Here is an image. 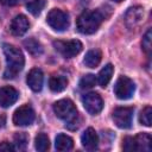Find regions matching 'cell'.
Segmentation results:
<instances>
[{
    "mask_svg": "<svg viewBox=\"0 0 152 152\" xmlns=\"http://www.w3.org/2000/svg\"><path fill=\"white\" fill-rule=\"evenodd\" d=\"M2 50L5 53V58H6V64H7V68L4 72V77L13 78L24 68V64H25L24 55L20 49L11 44H4Z\"/></svg>",
    "mask_w": 152,
    "mask_h": 152,
    "instance_id": "cell-1",
    "label": "cell"
},
{
    "mask_svg": "<svg viewBox=\"0 0 152 152\" xmlns=\"http://www.w3.org/2000/svg\"><path fill=\"white\" fill-rule=\"evenodd\" d=\"M53 112L57 118L64 120L69 129H77L80 126V118L75 103L69 99H62L53 104Z\"/></svg>",
    "mask_w": 152,
    "mask_h": 152,
    "instance_id": "cell-2",
    "label": "cell"
},
{
    "mask_svg": "<svg viewBox=\"0 0 152 152\" xmlns=\"http://www.w3.org/2000/svg\"><path fill=\"white\" fill-rule=\"evenodd\" d=\"M104 20V15L101 11H84L80 14L76 21V26L78 32L83 34H91L99 30L102 21Z\"/></svg>",
    "mask_w": 152,
    "mask_h": 152,
    "instance_id": "cell-3",
    "label": "cell"
},
{
    "mask_svg": "<svg viewBox=\"0 0 152 152\" xmlns=\"http://www.w3.org/2000/svg\"><path fill=\"white\" fill-rule=\"evenodd\" d=\"M152 145V139L148 133H139L135 137H126L124 139L125 151H137V152H150Z\"/></svg>",
    "mask_w": 152,
    "mask_h": 152,
    "instance_id": "cell-4",
    "label": "cell"
},
{
    "mask_svg": "<svg viewBox=\"0 0 152 152\" xmlns=\"http://www.w3.org/2000/svg\"><path fill=\"white\" fill-rule=\"evenodd\" d=\"M53 48L56 51H58L63 57L71 58L78 55L82 51V43L78 39H71V40H55Z\"/></svg>",
    "mask_w": 152,
    "mask_h": 152,
    "instance_id": "cell-5",
    "label": "cell"
},
{
    "mask_svg": "<svg viewBox=\"0 0 152 152\" xmlns=\"http://www.w3.org/2000/svg\"><path fill=\"white\" fill-rule=\"evenodd\" d=\"M135 90L134 82L127 76H120L114 84V94L120 100H128L133 96Z\"/></svg>",
    "mask_w": 152,
    "mask_h": 152,
    "instance_id": "cell-6",
    "label": "cell"
},
{
    "mask_svg": "<svg viewBox=\"0 0 152 152\" xmlns=\"http://www.w3.org/2000/svg\"><path fill=\"white\" fill-rule=\"evenodd\" d=\"M46 21L50 25V27H52L56 31H64L69 27L68 13L58 8H53L48 13Z\"/></svg>",
    "mask_w": 152,
    "mask_h": 152,
    "instance_id": "cell-7",
    "label": "cell"
},
{
    "mask_svg": "<svg viewBox=\"0 0 152 152\" xmlns=\"http://www.w3.org/2000/svg\"><path fill=\"white\" fill-rule=\"evenodd\" d=\"M134 109L132 107H118L113 112V121L119 128H129L133 121Z\"/></svg>",
    "mask_w": 152,
    "mask_h": 152,
    "instance_id": "cell-8",
    "label": "cell"
},
{
    "mask_svg": "<svg viewBox=\"0 0 152 152\" xmlns=\"http://www.w3.org/2000/svg\"><path fill=\"white\" fill-rule=\"evenodd\" d=\"M34 110L28 104H23L13 113V124L15 126H28L34 121Z\"/></svg>",
    "mask_w": 152,
    "mask_h": 152,
    "instance_id": "cell-9",
    "label": "cell"
},
{
    "mask_svg": "<svg viewBox=\"0 0 152 152\" xmlns=\"http://www.w3.org/2000/svg\"><path fill=\"white\" fill-rule=\"evenodd\" d=\"M82 103H83L86 110L91 115L99 114L103 108L102 97L97 93H88V94L83 95Z\"/></svg>",
    "mask_w": 152,
    "mask_h": 152,
    "instance_id": "cell-10",
    "label": "cell"
},
{
    "mask_svg": "<svg viewBox=\"0 0 152 152\" xmlns=\"http://www.w3.org/2000/svg\"><path fill=\"white\" fill-rule=\"evenodd\" d=\"M19 97V93L11 86H5L0 88V106L4 108L11 107L13 103L17 102Z\"/></svg>",
    "mask_w": 152,
    "mask_h": 152,
    "instance_id": "cell-11",
    "label": "cell"
},
{
    "mask_svg": "<svg viewBox=\"0 0 152 152\" xmlns=\"http://www.w3.org/2000/svg\"><path fill=\"white\" fill-rule=\"evenodd\" d=\"M144 19V8L141 6H134L131 7L125 15V23L129 28L135 27L139 25Z\"/></svg>",
    "mask_w": 152,
    "mask_h": 152,
    "instance_id": "cell-12",
    "label": "cell"
},
{
    "mask_svg": "<svg viewBox=\"0 0 152 152\" xmlns=\"http://www.w3.org/2000/svg\"><path fill=\"white\" fill-rule=\"evenodd\" d=\"M30 27V23L28 19L26 18V15L24 14H18L13 18L12 23H11V32L14 36H23L27 32Z\"/></svg>",
    "mask_w": 152,
    "mask_h": 152,
    "instance_id": "cell-13",
    "label": "cell"
},
{
    "mask_svg": "<svg viewBox=\"0 0 152 152\" xmlns=\"http://www.w3.org/2000/svg\"><path fill=\"white\" fill-rule=\"evenodd\" d=\"M43 81H44V75L43 71L38 68H33L30 70L27 74V86L33 90V91H40L43 88Z\"/></svg>",
    "mask_w": 152,
    "mask_h": 152,
    "instance_id": "cell-14",
    "label": "cell"
},
{
    "mask_svg": "<svg viewBox=\"0 0 152 152\" xmlns=\"http://www.w3.org/2000/svg\"><path fill=\"white\" fill-rule=\"evenodd\" d=\"M81 142L86 150L94 151L99 144V137H97V133L95 132V129L91 127L87 128L83 132V134L81 135Z\"/></svg>",
    "mask_w": 152,
    "mask_h": 152,
    "instance_id": "cell-15",
    "label": "cell"
},
{
    "mask_svg": "<svg viewBox=\"0 0 152 152\" xmlns=\"http://www.w3.org/2000/svg\"><path fill=\"white\" fill-rule=\"evenodd\" d=\"M55 147H56L57 151H61V152H63V151H70L74 147V141H72V139L69 135L61 133V134H58L56 137Z\"/></svg>",
    "mask_w": 152,
    "mask_h": 152,
    "instance_id": "cell-16",
    "label": "cell"
},
{
    "mask_svg": "<svg viewBox=\"0 0 152 152\" xmlns=\"http://www.w3.org/2000/svg\"><path fill=\"white\" fill-rule=\"evenodd\" d=\"M101 58H102V53L99 49H93V50H89L87 53H86V57H84V64L88 68H96L100 62H101Z\"/></svg>",
    "mask_w": 152,
    "mask_h": 152,
    "instance_id": "cell-17",
    "label": "cell"
},
{
    "mask_svg": "<svg viewBox=\"0 0 152 152\" xmlns=\"http://www.w3.org/2000/svg\"><path fill=\"white\" fill-rule=\"evenodd\" d=\"M68 86V80L64 76L59 75H53L49 80V88L55 91V93H61Z\"/></svg>",
    "mask_w": 152,
    "mask_h": 152,
    "instance_id": "cell-18",
    "label": "cell"
},
{
    "mask_svg": "<svg viewBox=\"0 0 152 152\" xmlns=\"http://www.w3.org/2000/svg\"><path fill=\"white\" fill-rule=\"evenodd\" d=\"M113 72H114V66H113L112 64H107V65H104V66L100 70L96 81L99 82V84H100L101 87L104 88V87L109 83V81H110V78H112V76H113Z\"/></svg>",
    "mask_w": 152,
    "mask_h": 152,
    "instance_id": "cell-19",
    "label": "cell"
},
{
    "mask_svg": "<svg viewBox=\"0 0 152 152\" xmlns=\"http://www.w3.org/2000/svg\"><path fill=\"white\" fill-rule=\"evenodd\" d=\"M24 46L26 48V50L32 55V56H38L43 52V46L42 44L34 39V38H28L26 40H24Z\"/></svg>",
    "mask_w": 152,
    "mask_h": 152,
    "instance_id": "cell-20",
    "label": "cell"
},
{
    "mask_svg": "<svg viewBox=\"0 0 152 152\" xmlns=\"http://www.w3.org/2000/svg\"><path fill=\"white\" fill-rule=\"evenodd\" d=\"M34 147L37 151L39 152H44V151H48L49 147H50V140H49V137L45 134V133H39L36 139H34Z\"/></svg>",
    "mask_w": 152,
    "mask_h": 152,
    "instance_id": "cell-21",
    "label": "cell"
},
{
    "mask_svg": "<svg viewBox=\"0 0 152 152\" xmlns=\"http://www.w3.org/2000/svg\"><path fill=\"white\" fill-rule=\"evenodd\" d=\"M46 5V1L45 0H30L27 4H26V7L30 13H32L33 15H38L43 8L45 7Z\"/></svg>",
    "mask_w": 152,
    "mask_h": 152,
    "instance_id": "cell-22",
    "label": "cell"
},
{
    "mask_svg": "<svg viewBox=\"0 0 152 152\" xmlns=\"http://www.w3.org/2000/svg\"><path fill=\"white\" fill-rule=\"evenodd\" d=\"M139 121H140L141 125L147 126V127H150V126L152 125V108H151L150 106H146V107L140 112Z\"/></svg>",
    "mask_w": 152,
    "mask_h": 152,
    "instance_id": "cell-23",
    "label": "cell"
},
{
    "mask_svg": "<svg viewBox=\"0 0 152 152\" xmlns=\"http://www.w3.org/2000/svg\"><path fill=\"white\" fill-rule=\"evenodd\" d=\"M96 82L97 81H96L95 75H93V74L84 75L80 81V88L81 89H90L96 84Z\"/></svg>",
    "mask_w": 152,
    "mask_h": 152,
    "instance_id": "cell-24",
    "label": "cell"
},
{
    "mask_svg": "<svg viewBox=\"0 0 152 152\" xmlns=\"http://www.w3.org/2000/svg\"><path fill=\"white\" fill-rule=\"evenodd\" d=\"M27 141H28V138L25 133L20 132V133L14 134V145L18 150H24L27 145Z\"/></svg>",
    "mask_w": 152,
    "mask_h": 152,
    "instance_id": "cell-25",
    "label": "cell"
},
{
    "mask_svg": "<svg viewBox=\"0 0 152 152\" xmlns=\"http://www.w3.org/2000/svg\"><path fill=\"white\" fill-rule=\"evenodd\" d=\"M142 50L146 52V55L150 56L151 53V30H147L142 38Z\"/></svg>",
    "mask_w": 152,
    "mask_h": 152,
    "instance_id": "cell-26",
    "label": "cell"
},
{
    "mask_svg": "<svg viewBox=\"0 0 152 152\" xmlns=\"http://www.w3.org/2000/svg\"><path fill=\"white\" fill-rule=\"evenodd\" d=\"M14 146L7 141H2L0 142V151H13Z\"/></svg>",
    "mask_w": 152,
    "mask_h": 152,
    "instance_id": "cell-27",
    "label": "cell"
},
{
    "mask_svg": "<svg viewBox=\"0 0 152 152\" xmlns=\"http://www.w3.org/2000/svg\"><path fill=\"white\" fill-rule=\"evenodd\" d=\"M18 2V0H0V4L5 5V6H13Z\"/></svg>",
    "mask_w": 152,
    "mask_h": 152,
    "instance_id": "cell-28",
    "label": "cell"
},
{
    "mask_svg": "<svg viewBox=\"0 0 152 152\" xmlns=\"http://www.w3.org/2000/svg\"><path fill=\"white\" fill-rule=\"evenodd\" d=\"M4 122H5V118H4V116H1V115H0V127H1V126H2V125H4Z\"/></svg>",
    "mask_w": 152,
    "mask_h": 152,
    "instance_id": "cell-29",
    "label": "cell"
},
{
    "mask_svg": "<svg viewBox=\"0 0 152 152\" xmlns=\"http://www.w3.org/2000/svg\"><path fill=\"white\" fill-rule=\"evenodd\" d=\"M113 1H115V2H121L122 0H113Z\"/></svg>",
    "mask_w": 152,
    "mask_h": 152,
    "instance_id": "cell-30",
    "label": "cell"
}]
</instances>
